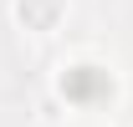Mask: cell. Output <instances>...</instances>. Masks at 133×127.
<instances>
[{
  "label": "cell",
  "mask_w": 133,
  "mask_h": 127,
  "mask_svg": "<svg viewBox=\"0 0 133 127\" xmlns=\"http://www.w3.org/2000/svg\"><path fill=\"white\" fill-rule=\"evenodd\" d=\"M66 10L72 0H10V15L26 36H56L66 26Z\"/></svg>",
  "instance_id": "obj_1"
},
{
  "label": "cell",
  "mask_w": 133,
  "mask_h": 127,
  "mask_svg": "<svg viewBox=\"0 0 133 127\" xmlns=\"http://www.w3.org/2000/svg\"><path fill=\"white\" fill-rule=\"evenodd\" d=\"M36 122L41 127H62L66 122V97H41L36 102Z\"/></svg>",
  "instance_id": "obj_2"
}]
</instances>
